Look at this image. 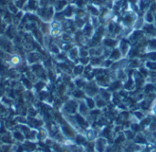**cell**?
Listing matches in <instances>:
<instances>
[{
	"label": "cell",
	"instance_id": "1",
	"mask_svg": "<svg viewBox=\"0 0 156 152\" xmlns=\"http://www.w3.org/2000/svg\"><path fill=\"white\" fill-rule=\"evenodd\" d=\"M20 62H21V59L19 58L18 56H14L11 58V64L13 66H17L20 64Z\"/></svg>",
	"mask_w": 156,
	"mask_h": 152
},
{
	"label": "cell",
	"instance_id": "2",
	"mask_svg": "<svg viewBox=\"0 0 156 152\" xmlns=\"http://www.w3.org/2000/svg\"><path fill=\"white\" fill-rule=\"evenodd\" d=\"M13 136H14V138H15L16 139H17V140H21V141L24 140V137H23V135L21 134L20 132H15L14 134H13Z\"/></svg>",
	"mask_w": 156,
	"mask_h": 152
}]
</instances>
